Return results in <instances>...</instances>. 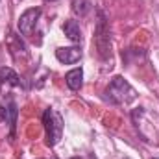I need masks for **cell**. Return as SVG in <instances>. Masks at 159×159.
Segmentation results:
<instances>
[{
  "label": "cell",
  "instance_id": "cell-1",
  "mask_svg": "<svg viewBox=\"0 0 159 159\" xmlns=\"http://www.w3.org/2000/svg\"><path fill=\"white\" fill-rule=\"evenodd\" d=\"M106 98L111 104H129L137 98V93L124 78L115 76L111 80L109 87L106 89Z\"/></svg>",
  "mask_w": 159,
  "mask_h": 159
},
{
  "label": "cell",
  "instance_id": "cell-2",
  "mask_svg": "<svg viewBox=\"0 0 159 159\" xmlns=\"http://www.w3.org/2000/svg\"><path fill=\"white\" fill-rule=\"evenodd\" d=\"M94 44L98 50V56L102 59H109L111 56V37H109V26L104 11H98V20L94 28Z\"/></svg>",
  "mask_w": 159,
  "mask_h": 159
},
{
  "label": "cell",
  "instance_id": "cell-3",
  "mask_svg": "<svg viewBox=\"0 0 159 159\" xmlns=\"http://www.w3.org/2000/svg\"><path fill=\"white\" fill-rule=\"evenodd\" d=\"M43 124H44V133H46V144L56 146L63 135V119L57 111L54 109H44L43 113Z\"/></svg>",
  "mask_w": 159,
  "mask_h": 159
},
{
  "label": "cell",
  "instance_id": "cell-4",
  "mask_svg": "<svg viewBox=\"0 0 159 159\" xmlns=\"http://www.w3.org/2000/svg\"><path fill=\"white\" fill-rule=\"evenodd\" d=\"M41 17V7H30V9H26L20 17H19V32L22 34V35H30L32 32H34V28H35V24H37V20H39Z\"/></svg>",
  "mask_w": 159,
  "mask_h": 159
},
{
  "label": "cell",
  "instance_id": "cell-5",
  "mask_svg": "<svg viewBox=\"0 0 159 159\" xmlns=\"http://www.w3.org/2000/svg\"><path fill=\"white\" fill-rule=\"evenodd\" d=\"M56 57H57L59 63L72 65V63H78L81 59V50L78 46H63V48L56 50Z\"/></svg>",
  "mask_w": 159,
  "mask_h": 159
},
{
  "label": "cell",
  "instance_id": "cell-6",
  "mask_svg": "<svg viewBox=\"0 0 159 159\" xmlns=\"http://www.w3.org/2000/svg\"><path fill=\"white\" fill-rule=\"evenodd\" d=\"M7 46H9V52H11V56H13L15 59L28 56L26 44L22 43V39H20L17 34H9V35H7Z\"/></svg>",
  "mask_w": 159,
  "mask_h": 159
},
{
  "label": "cell",
  "instance_id": "cell-7",
  "mask_svg": "<svg viewBox=\"0 0 159 159\" xmlns=\"http://www.w3.org/2000/svg\"><path fill=\"white\" fill-rule=\"evenodd\" d=\"M65 83L70 91H80L81 85H83V70L81 69H72L67 72L65 76Z\"/></svg>",
  "mask_w": 159,
  "mask_h": 159
},
{
  "label": "cell",
  "instance_id": "cell-8",
  "mask_svg": "<svg viewBox=\"0 0 159 159\" xmlns=\"http://www.w3.org/2000/svg\"><path fill=\"white\" fill-rule=\"evenodd\" d=\"M63 32L72 43H81V30H80V24L76 20H65Z\"/></svg>",
  "mask_w": 159,
  "mask_h": 159
},
{
  "label": "cell",
  "instance_id": "cell-9",
  "mask_svg": "<svg viewBox=\"0 0 159 159\" xmlns=\"http://www.w3.org/2000/svg\"><path fill=\"white\" fill-rule=\"evenodd\" d=\"M0 81L7 83V85H13V87H20L22 85L19 74L13 69H9V67H0Z\"/></svg>",
  "mask_w": 159,
  "mask_h": 159
},
{
  "label": "cell",
  "instance_id": "cell-10",
  "mask_svg": "<svg viewBox=\"0 0 159 159\" xmlns=\"http://www.w3.org/2000/svg\"><path fill=\"white\" fill-rule=\"evenodd\" d=\"M70 6H72V11L80 17H85L91 11V2L89 0H70Z\"/></svg>",
  "mask_w": 159,
  "mask_h": 159
},
{
  "label": "cell",
  "instance_id": "cell-11",
  "mask_svg": "<svg viewBox=\"0 0 159 159\" xmlns=\"http://www.w3.org/2000/svg\"><path fill=\"white\" fill-rule=\"evenodd\" d=\"M4 122H7L9 128H11V133H15V122H17V106H15V102L7 104V107H6V120Z\"/></svg>",
  "mask_w": 159,
  "mask_h": 159
},
{
  "label": "cell",
  "instance_id": "cell-12",
  "mask_svg": "<svg viewBox=\"0 0 159 159\" xmlns=\"http://www.w3.org/2000/svg\"><path fill=\"white\" fill-rule=\"evenodd\" d=\"M152 159H159V157H152Z\"/></svg>",
  "mask_w": 159,
  "mask_h": 159
}]
</instances>
